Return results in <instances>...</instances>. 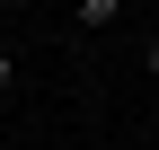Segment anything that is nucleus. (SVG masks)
Wrapping results in <instances>:
<instances>
[{"instance_id": "obj_3", "label": "nucleus", "mask_w": 159, "mask_h": 150, "mask_svg": "<svg viewBox=\"0 0 159 150\" xmlns=\"http://www.w3.org/2000/svg\"><path fill=\"white\" fill-rule=\"evenodd\" d=\"M142 71H150V80H159V44H150V62H142Z\"/></svg>"}, {"instance_id": "obj_2", "label": "nucleus", "mask_w": 159, "mask_h": 150, "mask_svg": "<svg viewBox=\"0 0 159 150\" xmlns=\"http://www.w3.org/2000/svg\"><path fill=\"white\" fill-rule=\"evenodd\" d=\"M9 88H18V62H9V53H0V97H9Z\"/></svg>"}, {"instance_id": "obj_1", "label": "nucleus", "mask_w": 159, "mask_h": 150, "mask_svg": "<svg viewBox=\"0 0 159 150\" xmlns=\"http://www.w3.org/2000/svg\"><path fill=\"white\" fill-rule=\"evenodd\" d=\"M71 18H80V27H89V35H97V27H115V18H124V0H80V9H71Z\"/></svg>"}]
</instances>
